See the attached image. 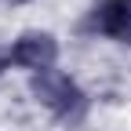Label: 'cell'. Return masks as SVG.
<instances>
[{
	"label": "cell",
	"instance_id": "2",
	"mask_svg": "<svg viewBox=\"0 0 131 131\" xmlns=\"http://www.w3.org/2000/svg\"><path fill=\"white\" fill-rule=\"evenodd\" d=\"M7 55H11V66L29 69V77L33 73H47L58 62V40L51 33H44V29H26L22 37H15Z\"/></svg>",
	"mask_w": 131,
	"mask_h": 131
},
{
	"label": "cell",
	"instance_id": "1",
	"mask_svg": "<svg viewBox=\"0 0 131 131\" xmlns=\"http://www.w3.org/2000/svg\"><path fill=\"white\" fill-rule=\"evenodd\" d=\"M29 91L33 98L51 113V117L66 127H80L88 120V109H91V98L88 91L77 84L69 73L62 69H47V73H33L29 77Z\"/></svg>",
	"mask_w": 131,
	"mask_h": 131
},
{
	"label": "cell",
	"instance_id": "4",
	"mask_svg": "<svg viewBox=\"0 0 131 131\" xmlns=\"http://www.w3.org/2000/svg\"><path fill=\"white\" fill-rule=\"evenodd\" d=\"M4 4H11V7H15V4H29V0H4Z\"/></svg>",
	"mask_w": 131,
	"mask_h": 131
},
{
	"label": "cell",
	"instance_id": "3",
	"mask_svg": "<svg viewBox=\"0 0 131 131\" xmlns=\"http://www.w3.org/2000/svg\"><path fill=\"white\" fill-rule=\"evenodd\" d=\"M84 29L95 37L117 40V44H131V0H98Z\"/></svg>",
	"mask_w": 131,
	"mask_h": 131
}]
</instances>
